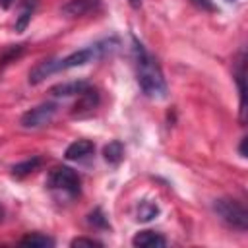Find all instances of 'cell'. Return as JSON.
<instances>
[{
  "label": "cell",
  "mask_w": 248,
  "mask_h": 248,
  "mask_svg": "<svg viewBox=\"0 0 248 248\" xmlns=\"http://www.w3.org/2000/svg\"><path fill=\"white\" fill-rule=\"evenodd\" d=\"M132 50H134V60H136V76L138 83L149 99H165L167 97V81L163 76V70L153 54L147 52V48L132 37Z\"/></svg>",
  "instance_id": "obj_1"
},
{
  "label": "cell",
  "mask_w": 248,
  "mask_h": 248,
  "mask_svg": "<svg viewBox=\"0 0 248 248\" xmlns=\"http://www.w3.org/2000/svg\"><path fill=\"white\" fill-rule=\"evenodd\" d=\"M213 211L229 227H232L236 231H246L248 229V211L238 200L219 198V200L213 202Z\"/></svg>",
  "instance_id": "obj_2"
},
{
  "label": "cell",
  "mask_w": 248,
  "mask_h": 248,
  "mask_svg": "<svg viewBox=\"0 0 248 248\" xmlns=\"http://www.w3.org/2000/svg\"><path fill=\"white\" fill-rule=\"evenodd\" d=\"M46 188L52 192H60L70 198H76L79 194V176L70 167H56L50 170L46 178Z\"/></svg>",
  "instance_id": "obj_3"
},
{
  "label": "cell",
  "mask_w": 248,
  "mask_h": 248,
  "mask_svg": "<svg viewBox=\"0 0 248 248\" xmlns=\"http://www.w3.org/2000/svg\"><path fill=\"white\" fill-rule=\"evenodd\" d=\"M56 112H58V105H56V103H41V105L29 108L27 112H23L21 118H19V124H21L23 128L35 130V128L46 126V124L54 118Z\"/></svg>",
  "instance_id": "obj_4"
},
{
  "label": "cell",
  "mask_w": 248,
  "mask_h": 248,
  "mask_svg": "<svg viewBox=\"0 0 248 248\" xmlns=\"http://www.w3.org/2000/svg\"><path fill=\"white\" fill-rule=\"evenodd\" d=\"M52 74H58V70H56V58L41 60V62H37L29 70V83L31 85H37V83H41L43 79H46Z\"/></svg>",
  "instance_id": "obj_5"
},
{
  "label": "cell",
  "mask_w": 248,
  "mask_h": 248,
  "mask_svg": "<svg viewBox=\"0 0 248 248\" xmlns=\"http://www.w3.org/2000/svg\"><path fill=\"white\" fill-rule=\"evenodd\" d=\"M89 85L91 83L85 79H72V81H64V83L50 87V93L54 97H74V95H81Z\"/></svg>",
  "instance_id": "obj_6"
},
{
  "label": "cell",
  "mask_w": 248,
  "mask_h": 248,
  "mask_svg": "<svg viewBox=\"0 0 248 248\" xmlns=\"http://www.w3.org/2000/svg\"><path fill=\"white\" fill-rule=\"evenodd\" d=\"M99 6H101V0H70L68 4L62 6V12L70 17H78V16L95 12Z\"/></svg>",
  "instance_id": "obj_7"
},
{
  "label": "cell",
  "mask_w": 248,
  "mask_h": 248,
  "mask_svg": "<svg viewBox=\"0 0 248 248\" xmlns=\"http://www.w3.org/2000/svg\"><path fill=\"white\" fill-rule=\"evenodd\" d=\"M93 151H95L93 141H89V140H78V141H72V143L66 147L64 157H66L68 161H81V159L89 157Z\"/></svg>",
  "instance_id": "obj_8"
},
{
  "label": "cell",
  "mask_w": 248,
  "mask_h": 248,
  "mask_svg": "<svg viewBox=\"0 0 248 248\" xmlns=\"http://www.w3.org/2000/svg\"><path fill=\"white\" fill-rule=\"evenodd\" d=\"M99 105V93L95 87H87L81 95H78V103L74 105V114H81V112H89Z\"/></svg>",
  "instance_id": "obj_9"
},
{
  "label": "cell",
  "mask_w": 248,
  "mask_h": 248,
  "mask_svg": "<svg viewBox=\"0 0 248 248\" xmlns=\"http://www.w3.org/2000/svg\"><path fill=\"white\" fill-rule=\"evenodd\" d=\"M132 244L138 246V248H155V246H165L167 244V238L155 231H140L134 238H132Z\"/></svg>",
  "instance_id": "obj_10"
},
{
  "label": "cell",
  "mask_w": 248,
  "mask_h": 248,
  "mask_svg": "<svg viewBox=\"0 0 248 248\" xmlns=\"http://www.w3.org/2000/svg\"><path fill=\"white\" fill-rule=\"evenodd\" d=\"M35 8H37V0H23L21 2V10H19V14L16 17V25H14L17 33H23L27 29V25H29V21L33 17Z\"/></svg>",
  "instance_id": "obj_11"
},
{
  "label": "cell",
  "mask_w": 248,
  "mask_h": 248,
  "mask_svg": "<svg viewBox=\"0 0 248 248\" xmlns=\"http://www.w3.org/2000/svg\"><path fill=\"white\" fill-rule=\"evenodd\" d=\"M236 83H238V93H240V116L244 118V107H246V87H244V52H240L238 60H236Z\"/></svg>",
  "instance_id": "obj_12"
},
{
  "label": "cell",
  "mask_w": 248,
  "mask_h": 248,
  "mask_svg": "<svg viewBox=\"0 0 248 248\" xmlns=\"http://www.w3.org/2000/svg\"><path fill=\"white\" fill-rule=\"evenodd\" d=\"M103 157H105L107 163L118 165V163L124 159V145H122V141H118V140L108 141V143L105 145V149H103Z\"/></svg>",
  "instance_id": "obj_13"
},
{
  "label": "cell",
  "mask_w": 248,
  "mask_h": 248,
  "mask_svg": "<svg viewBox=\"0 0 248 248\" xmlns=\"http://www.w3.org/2000/svg\"><path fill=\"white\" fill-rule=\"evenodd\" d=\"M157 215H159V205L155 202H149V200L140 202V205L136 209V219L138 221H151Z\"/></svg>",
  "instance_id": "obj_14"
},
{
  "label": "cell",
  "mask_w": 248,
  "mask_h": 248,
  "mask_svg": "<svg viewBox=\"0 0 248 248\" xmlns=\"http://www.w3.org/2000/svg\"><path fill=\"white\" fill-rule=\"evenodd\" d=\"M19 244L23 246H33V248H46V246H54V238L46 236V234H41V232H33V234H27L19 240Z\"/></svg>",
  "instance_id": "obj_15"
},
{
  "label": "cell",
  "mask_w": 248,
  "mask_h": 248,
  "mask_svg": "<svg viewBox=\"0 0 248 248\" xmlns=\"http://www.w3.org/2000/svg\"><path fill=\"white\" fill-rule=\"evenodd\" d=\"M39 165H41V159H39V157H33V159L21 161V163H17V165H14V167H12V174H14L16 178H23L25 174L33 172Z\"/></svg>",
  "instance_id": "obj_16"
},
{
  "label": "cell",
  "mask_w": 248,
  "mask_h": 248,
  "mask_svg": "<svg viewBox=\"0 0 248 248\" xmlns=\"http://www.w3.org/2000/svg\"><path fill=\"white\" fill-rule=\"evenodd\" d=\"M87 225L89 227H93V229H110V225H108V221H107V217L103 215V211L97 207V209H93L89 215H87Z\"/></svg>",
  "instance_id": "obj_17"
},
{
  "label": "cell",
  "mask_w": 248,
  "mask_h": 248,
  "mask_svg": "<svg viewBox=\"0 0 248 248\" xmlns=\"http://www.w3.org/2000/svg\"><path fill=\"white\" fill-rule=\"evenodd\" d=\"M70 244H72V246H103L99 240H95V238H85V236H78V238H74Z\"/></svg>",
  "instance_id": "obj_18"
},
{
  "label": "cell",
  "mask_w": 248,
  "mask_h": 248,
  "mask_svg": "<svg viewBox=\"0 0 248 248\" xmlns=\"http://www.w3.org/2000/svg\"><path fill=\"white\" fill-rule=\"evenodd\" d=\"M192 4L198 6V8H202V10H205V12H215L217 10L211 0H192Z\"/></svg>",
  "instance_id": "obj_19"
},
{
  "label": "cell",
  "mask_w": 248,
  "mask_h": 248,
  "mask_svg": "<svg viewBox=\"0 0 248 248\" xmlns=\"http://www.w3.org/2000/svg\"><path fill=\"white\" fill-rule=\"evenodd\" d=\"M12 4H14V0H0V8H4V10H8Z\"/></svg>",
  "instance_id": "obj_20"
},
{
  "label": "cell",
  "mask_w": 248,
  "mask_h": 248,
  "mask_svg": "<svg viewBox=\"0 0 248 248\" xmlns=\"http://www.w3.org/2000/svg\"><path fill=\"white\" fill-rule=\"evenodd\" d=\"M244 143H246V138H242V141H240V147H238V151H240V157H246V151H244Z\"/></svg>",
  "instance_id": "obj_21"
},
{
  "label": "cell",
  "mask_w": 248,
  "mask_h": 248,
  "mask_svg": "<svg viewBox=\"0 0 248 248\" xmlns=\"http://www.w3.org/2000/svg\"><path fill=\"white\" fill-rule=\"evenodd\" d=\"M128 4H130L134 10H138V8L141 6V0H128Z\"/></svg>",
  "instance_id": "obj_22"
},
{
  "label": "cell",
  "mask_w": 248,
  "mask_h": 248,
  "mask_svg": "<svg viewBox=\"0 0 248 248\" xmlns=\"http://www.w3.org/2000/svg\"><path fill=\"white\" fill-rule=\"evenodd\" d=\"M4 219V209H2V205H0V221Z\"/></svg>",
  "instance_id": "obj_23"
},
{
  "label": "cell",
  "mask_w": 248,
  "mask_h": 248,
  "mask_svg": "<svg viewBox=\"0 0 248 248\" xmlns=\"http://www.w3.org/2000/svg\"><path fill=\"white\" fill-rule=\"evenodd\" d=\"M229 2H232V0H229Z\"/></svg>",
  "instance_id": "obj_24"
}]
</instances>
